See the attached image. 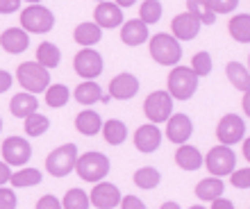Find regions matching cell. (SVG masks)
<instances>
[{
  "instance_id": "1",
  "label": "cell",
  "mask_w": 250,
  "mask_h": 209,
  "mask_svg": "<svg viewBox=\"0 0 250 209\" xmlns=\"http://www.w3.org/2000/svg\"><path fill=\"white\" fill-rule=\"evenodd\" d=\"M75 170L78 175L86 182H100L103 177L109 173V159H107L103 152H84L82 157H78L75 162Z\"/></svg>"
},
{
  "instance_id": "2",
  "label": "cell",
  "mask_w": 250,
  "mask_h": 209,
  "mask_svg": "<svg viewBox=\"0 0 250 209\" xmlns=\"http://www.w3.org/2000/svg\"><path fill=\"white\" fill-rule=\"evenodd\" d=\"M198 89V78L189 66H178L168 75V96L178 100H189Z\"/></svg>"
},
{
  "instance_id": "3",
  "label": "cell",
  "mask_w": 250,
  "mask_h": 209,
  "mask_svg": "<svg viewBox=\"0 0 250 209\" xmlns=\"http://www.w3.org/2000/svg\"><path fill=\"white\" fill-rule=\"evenodd\" d=\"M150 55L162 66H173L182 59V46L171 34H155L150 39Z\"/></svg>"
},
{
  "instance_id": "4",
  "label": "cell",
  "mask_w": 250,
  "mask_h": 209,
  "mask_svg": "<svg viewBox=\"0 0 250 209\" xmlns=\"http://www.w3.org/2000/svg\"><path fill=\"white\" fill-rule=\"evenodd\" d=\"M75 162H78V146L66 144V146H60L57 150H53L46 157V168L50 175L64 177L71 170H75Z\"/></svg>"
},
{
  "instance_id": "5",
  "label": "cell",
  "mask_w": 250,
  "mask_h": 209,
  "mask_svg": "<svg viewBox=\"0 0 250 209\" xmlns=\"http://www.w3.org/2000/svg\"><path fill=\"white\" fill-rule=\"evenodd\" d=\"M16 78H19L21 86L27 89L30 93H41L46 91L48 84H50V75L43 66H39L37 62H25V64L19 66L16 71Z\"/></svg>"
},
{
  "instance_id": "6",
  "label": "cell",
  "mask_w": 250,
  "mask_h": 209,
  "mask_svg": "<svg viewBox=\"0 0 250 209\" xmlns=\"http://www.w3.org/2000/svg\"><path fill=\"white\" fill-rule=\"evenodd\" d=\"M21 25L25 27V32L43 34V32H50V30H53L55 16L50 9H46V7L32 5L21 14Z\"/></svg>"
},
{
  "instance_id": "7",
  "label": "cell",
  "mask_w": 250,
  "mask_h": 209,
  "mask_svg": "<svg viewBox=\"0 0 250 209\" xmlns=\"http://www.w3.org/2000/svg\"><path fill=\"white\" fill-rule=\"evenodd\" d=\"M207 170L211 173V177H223V175H230L234 164H237V155L232 152V148L228 146H214L209 152H207Z\"/></svg>"
},
{
  "instance_id": "8",
  "label": "cell",
  "mask_w": 250,
  "mask_h": 209,
  "mask_svg": "<svg viewBox=\"0 0 250 209\" xmlns=\"http://www.w3.org/2000/svg\"><path fill=\"white\" fill-rule=\"evenodd\" d=\"M144 111L152 125L164 123V121H168L173 114V98L166 91H152L150 96L146 98Z\"/></svg>"
},
{
  "instance_id": "9",
  "label": "cell",
  "mask_w": 250,
  "mask_h": 209,
  "mask_svg": "<svg viewBox=\"0 0 250 209\" xmlns=\"http://www.w3.org/2000/svg\"><path fill=\"white\" fill-rule=\"evenodd\" d=\"M246 134V123H244V118L241 116H234V114H228V116L221 118V123H218L216 127V137L218 141L223 146H234L239 144L241 139H244Z\"/></svg>"
},
{
  "instance_id": "10",
  "label": "cell",
  "mask_w": 250,
  "mask_h": 209,
  "mask_svg": "<svg viewBox=\"0 0 250 209\" xmlns=\"http://www.w3.org/2000/svg\"><path fill=\"white\" fill-rule=\"evenodd\" d=\"M73 64H75L78 75L84 80H93L103 73V57H100V52L93 50V48H82V50L75 55V62H73Z\"/></svg>"
},
{
  "instance_id": "11",
  "label": "cell",
  "mask_w": 250,
  "mask_h": 209,
  "mask_svg": "<svg viewBox=\"0 0 250 209\" xmlns=\"http://www.w3.org/2000/svg\"><path fill=\"white\" fill-rule=\"evenodd\" d=\"M2 157H5L7 166L9 164L12 166H23L32 157V148H30V144L23 137H9L2 144Z\"/></svg>"
},
{
  "instance_id": "12",
  "label": "cell",
  "mask_w": 250,
  "mask_h": 209,
  "mask_svg": "<svg viewBox=\"0 0 250 209\" xmlns=\"http://www.w3.org/2000/svg\"><path fill=\"white\" fill-rule=\"evenodd\" d=\"M89 203H93V207L98 209H112L119 207L121 203V191L109 182H98L93 187L91 196H89Z\"/></svg>"
},
{
  "instance_id": "13",
  "label": "cell",
  "mask_w": 250,
  "mask_h": 209,
  "mask_svg": "<svg viewBox=\"0 0 250 209\" xmlns=\"http://www.w3.org/2000/svg\"><path fill=\"white\" fill-rule=\"evenodd\" d=\"M193 132V125H191V118L187 114H171L168 118V125H166V137L173 144H187Z\"/></svg>"
},
{
  "instance_id": "14",
  "label": "cell",
  "mask_w": 250,
  "mask_h": 209,
  "mask_svg": "<svg viewBox=\"0 0 250 209\" xmlns=\"http://www.w3.org/2000/svg\"><path fill=\"white\" fill-rule=\"evenodd\" d=\"M171 30H173V39H180V41H191L196 39L198 32H200V21L196 16H191L189 12L187 14H178L171 23Z\"/></svg>"
},
{
  "instance_id": "15",
  "label": "cell",
  "mask_w": 250,
  "mask_h": 209,
  "mask_svg": "<svg viewBox=\"0 0 250 209\" xmlns=\"http://www.w3.org/2000/svg\"><path fill=\"white\" fill-rule=\"evenodd\" d=\"M159 144H162V132H159L157 125H141L137 132H134V146H137V150L141 152H155L159 148Z\"/></svg>"
},
{
  "instance_id": "16",
  "label": "cell",
  "mask_w": 250,
  "mask_h": 209,
  "mask_svg": "<svg viewBox=\"0 0 250 209\" xmlns=\"http://www.w3.org/2000/svg\"><path fill=\"white\" fill-rule=\"evenodd\" d=\"M137 91H139V80L134 75H130V73L116 75L112 80V84H109V96L119 100H130Z\"/></svg>"
},
{
  "instance_id": "17",
  "label": "cell",
  "mask_w": 250,
  "mask_h": 209,
  "mask_svg": "<svg viewBox=\"0 0 250 209\" xmlns=\"http://www.w3.org/2000/svg\"><path fill=\"white\" fill-rule=\"evenodd\" d=\"M123 23V12H121V7H116L114 2H100L96 7V25L98 27H107V30H112V27L121 25Z\"/></svg>"
},
{
  "instance_id": "18",
  "label": "cell",
  "mask_w": 250,
  "mask_h": 209,
  "mask_svg": "<svg viewBox=\"0 0 250 209\" xmlns=\"http://www.w3.org/2000/svg\"><path fill=\"white\" fill-rule=\"evenodd\" d=\"M27 32L25 30H21V27H9L5 32L0 34V46L5 48L7 52H12V55H19V52L27 50Z\"/></svg>"
},
{
  "instance_id": "19",
  "label": "cell",
  "mask_w": 250,
  "mask_h": 209,
  "mask_svg": "<svg viewBox=\"0 0 250 209\" xmlns=\"http://www.w3.org/2000/svg\"><path fill=\"white\" fill-rule=\"evenodd\" d=\"M146 39H148V25L141 23L139 19L127 21L121 30V41L125 46H141Z\"/></svg>"
},
{
  "instance_id": "20",
  "label": "cell",
  "mask_w": 250,
  "mask_h": 209,
  "mask_svg": "<svg viewBox=\"0 0 250 209\" xmlns=\"http://www.w3.org/2000/svg\"><path fill=\"white\" fill-rule=\"evenodd\" d=\"M39 107V100L32 98V93H16L12 100H9V111L19 118H27L30 114H34Z\"/></svg>"
},
{
  "instance_id": "21",
  "label": "cell",
  "mask_w": 250,
  "mask_h": 209,
  "mask_svg": "<svg viewBox=\"0 0 250 209\" xmlns=\"http://www.w3.org/2000/svg\"><path fill=\"white\" fill-rule=\"evenodd\" d=\"M175 162H178L180 168H185V170H198L200 164H203V155H200V150H198L196 146L182 144V148L175 152Z\"/></svg>"
},
{
  "instance_id": "22",
  "label": "cell",
  "mask_w": 250,
  "mask_h": 209,
  "mask_svg": "<svg viewBox=\"0 0 250 209\" xmlns=\"http://www.w3.org/2000/svg\"><path fill=\"white\" fill-rule=\"evenodd\" d=\"M75 127H78L80 134H84V137H93V134H98L100 127H103V121L96 111L86 109V111H80L78 118H75Z\"/></svg>"
},
{
  "instance_id": "23",
  "label": "cell",
  "mask_w": 250,
  "mask_h": 209,
  "mask_svg": "<svg viewBox=\"0 0 250 209\" xmlns=\"http://www.w3.org/2000/svg\"><path fill=\"white\" fill-rule=\"evenodd\" d=\"M225 73H228V78H230V82H232L234 89H239V91H244V93L250 91V73L244 64L230 62V64L225 66Z\"/></svg>"
},
{
  "instance_id": "24",
  "label": "cell",
  "mask_w": 250,
  "mask_h": 209,
  "mask_svg": "<svg viewBox=\"0 0 250 209\" xmlns=\"http://www.w3.org/2000/svg\"><path fill=\"white\" fill-rule=\"evenodd\" d=\"M223 182H221V177H207V180H203V182H198L196 187V196L200 198V200H216V198L223 196Z\"/></svg>"
},
{
  "instance_id": "25",
  "label": "cell",
  "mask_w": 250,
  "mask_h": 209,
  "mask_svg": "<svg viewBox=\"0 0 250 209\" xmlns=\"http://www.w3.org/2000/svg\"><path fill=\"white\" fill-rule=\"evenodd\" d=\"M62 59V52L60 48L55 46V43H50V41H43L39 46V50H37V64L43 66V68H55V66L60 64Z\"/></svg>"
},
{
  "instance_id": "26",
  "label": "cell",
  "mask_w": 250,
  "mask_h": 209,
  "mask_svg": "<svg viewBox=\"0 0 250 209\" xmlns=\"http://www.w3.org/2000/svg\"><path fill=\"white\" fill-rule=\"evenodd\" d=\"M100 130H103V137H105V141L109 146H121L125 139H127V127H125V123L116 121V118L107 121Z\"/></svg>"
},
{
  "instance_id": "27",
  "label": "cell",
  "mask_w": 250,
  "mask_h": 209,
  "mask_svg": "<svg viewBox=\"0 0 250 209\" xmlns=\"http://www.w3.org/2000/svg\"><path fill=\"white\" fill-rule=\"evenodd\" d=\"M100 27L96 25V23H80L78 27H75V41H78L80 46H84V48H89V46H93V43H98L100 41Z\"/></svg>"
},
{
  "instance_id": "28",
  "label": "cell",
  "mask_w": 250,
  "mask_h": 209,
  "mask_svg": "<svg viewBox=\"0 0 250 209\" xmlns=\"http://www.w3.org/2000/svg\"><path fill=\"white\" fill-rule=\"evenodd\" d=\"M187 7H189V14L196 16L200 21V25H214L216 21V14L209 9V0H187Z\"/></svg>"
},
{
  "instance_id": "29",
  "label": "cell",
  "mask_w": 250,
  "mask_h": 209,
  "mask_svg": "<svg viewBox=\"0 0 250 209\" xmlns=\"http://www.w3.org/2000/svg\"><path fill=\"white\" fill-rule=\"evenodd\" d=\"M100 98H103V89H100L96 82H91V80L82 82V84L75 89V100L82 104H93V103H98Z\"/></svg>"
},
{
  "instance_id": "30",
  "label": "cell",
  "mask_w": 250,
  "mask_h": 209,
  "mask_svg": "<svg viewBox=\"0 0 250 209\" xmlns=\"http://www.w3.org/2000/svg\"><path fill=\"white\" fill-rule=\"evenodd\" d=\"M230 34L232 39H237L239 43H248L250 41V16L248 14H239L230 21Z\"/></svg>"
},
{
  "instance_id": "31",
  "label": "cell",
  "mask_w": 250,
  "mask_h": 209,
  "mask_svg": "<svg viewBox=\"0 0 250 209\" xmlns=\"http://www.w3.org/2000/svg\"><path fill=\"white\" fill-rule=\"evenodd\" d=\"M159 182H162V175H159V170L152 168V166L139 168L137 173H134V184H137L139 189H155Z\"/></svg>"
},
{
  "instance_id": "32",
  "label": "cell",
  "mask_w": 250,
  "mask_h": 209,
  "mask_svg": "<svg viewBox=\"0 0 250 209\" xmlns=\"http://www.w3.org/2000/svg\"><path fill=\"white\" fill-rule=\"evenodd\" d=\"M9 182H12V187H16V189H23V187H34V184L41 182V170H37V168H23V170H19V173H14V175L9 177Z\"/></svg>"
},
{
  "instance_id": "33",
  "label": "cell",
  "mask_w": 250,
  "mask_h": 209,
  "mask_svg": "<svg viewBox=\"0 0 250 209\" xmlns=\"http://www.w3.org/2000/svg\"><path fill=\"white\" fill-rule=\"evenodd\" d=\"M139 14H141V23L150 25V23H157L162 19V2L159 0H144L141 7H139Z\"/></svg>"
},
{
  "instance_id": "34",
  "label": "cell",
  "mask_w": 250,
  "mask_h": 209,
  "mask_svg": "<svg viewBox=\"0 0 250 209\" xmlns=\"http://www.w3.org/2000/svg\"><path fill=\"white\" fill-rule=\"evenodd\" d=\"M62 209H89V196L82 189H68L62 200Z\"/></svg>"
},
{
  "instance_id": "35",
  "label": "cell",
  "mask_w": 250,
  "mask_h": 209,
  "mask_svg": "<svg viewBox=\"0 0 250 209\" xmlns=\"http://www.w3.org/2000/svg\"><path fill=\"white\" fill-rule=\"evenodd\" d=\"M71 98V93H68V86L64 84H53L46 89V104L48 107H64Z\"/></svg>"
},
{
  "instance_id": "36",
  "label": "cell",
  "mask_w": 250,
  "mask_h": 209,
  "mask_svg": "<svg viewBox=\"0 0 250 209\" xmlns=\"http://www.w3.org/2000/svg\"><path fill=\"white\" fill-rule=\"evenodd\" d=\"M50 127V121H48V116H43V114H30V116L25 118V132L30 134V137H41L43 132Z\"/></svg>"
},
{
  "instance_id": "37",
  "label": "cell",
  "mask_w": 250,
  "mask_h": 209,
  "mask_svg": "<svg viewBox=\"0 0 250 209\" xmlns=\"http://www.w3.org/2000/svg\"><path fill=\"white\" fill-rule=\"evenodd\" d=\"M211 66H214V62H211L209 52H198V55H193V59H191V71L196 73V78L209 75Z\"/></svg>"
},
{
  "instance_id": "38",
  "label": "cell",
  "mask_w": 250,
  "mask_h": 209,
  "mask_svg": "<svg viewBox=\"0 0 250 209\" xmlns=\"http://www.w3.org/2000/svg\"><path fill=\"white\" fill-rule=\"evenodd\" d=\"M237 5L239 0H209V9L214 14H230Z\"/></svg>"
},
{
  "instance_id": "39",
  "label": "cell",
  "mask_w": 250,
  "mask_h": 209,
  "mask_svg": "<svg viewBox=\"0 0 250 209\" xmlns=\"http://www.w3.org/2000/svg\"><path fill=\"white\" fill-rule=\"evenodd\" d=\"M232 184L237 189H250V168H241L232 173Z\"/></svg>"
},
{
  "instance_id": "40",
  "label": "cell",
  "mask_w": 250,
  "mask_h": 209,
  "mask_svg": "<svg viewBox=\"0 0 250 209\" xmlns=\"http://www.w3.org/2000/svg\"><path fill=\"white\" fill-rule=\"evenodd\" d=\"M0 209H16V196L12 189H0Z\"/></svg>"
},
{
  "instance_id": "41",
  "label": "cell",
  "mask_w": 250,
  "mask_h": 209,
  "mask_svg": "<svg viewBox=\"0 0 250 209\" xmlns=\"http://www.w3.org/2000/svg\"><path fill=\"white\" fill-rule=\"evenodd\" d=\"M119 205H121V209H148L137 196H125V198H121Z\"/></svg>"
},
{
  "instance_id": "42",
  "label": "cell",
  "mask_w": 250,
  "mask_h": 209,
  "mask_svg": "<svg viewBox=\"0 0 250 209\" xmlns=\"http://www.w3.org/2000/svg\"><path fill=\"white\" fill-rule=\"evenodd\" d=\"M37 209H62V203L55 196H43L37 203Z\"/></svg>"
},
{
  "instance_id": "43",
  "label": "cell",
  "mask_w": 250,
  "mask_h": 209,
  "mask_svg": "<svg viewBox=\"0 0 250 209\" xmlns=\"http://www.w3.org/2000/svg\"><path fill=\"white\" fill-rule=\"evenodd\" d=\"M21 7V0H0V14H14Z\"/></svg>"
},
{
  "instance_id": "44",
  "label": "cell",
  "mask_w": 250,
  "mask_h": 209,
  "mask_svg": "<svg viewBox=\"0 0 250 209\" xmlns=\"http://www.w3.org/2000/svg\"><path fill=\"white\" fill-rule=\"evenodd\" d=\"M12 82H14V78L9 75L7 71H0V93H5L9 86H12Z\"/></svg>"
},
{
  "instance_id": "45",
  "label": "cell",
  "mask_w": 250,
  "mask_h": 209,
  "mask_svg": "<svg viewBox=\"0 0 250 209\" xmlns=\"http://www.w3.org/2000/svg\"><path fill=\"white\" fill-rule=\"evenodd\" d=\"M9 177H12V170H9V166H7L5 162H0V187L9 182Z\"/></svg>"
},
{
  "instance_id": "46",
  "label": "cell",
  "mask_w": 250,
  "mask_h": 209,
  "mask_svg": "<svg viewBox=\"0 0 250 209\" xmlns=\"http://www.w3.org/2000/svg\"><path fill=\"white\" fill-rule=\"evenodd\" d=\"M211 209H234L232 200H225V198H216V200H211Z\"/></svg>"
},
{
  "instance_id": "47",
  "label": "cell",
  "mask_w": 250,
  "mask_h": 209,
  "mask_svg": "<svg viewBox=\"0 0 250 209\" xmlns=\"http://www.w3.org/2000/svg\"><path fill=\"white\" fill-rule=\"evenodd\" d=\"M134 2H137V0H116L114 5H116V7H132Z\"/></svg>"
},
{
  "instance_id": "48",
  "label": "cell",
  "mask_w": 250,
  "mask_h": 209,
  "mask_svg": "<svg viewBox=\"0 0 250 209\" xmlns=\"http://www.w3.org/2000/svg\"><path fill=\"white\" fill-rule=\"evenodd\" d=\"M159 209H182V207H180L178 203H173V200H171V203H164V205H162V207H159Z\"/></svg>"
},
{
  "instance_id": "49",
  "label": "cell",
  "mask_w": 250,
  "mask_h": 209,
  "mask_svg": "<svg viewBox=\"0 0 250 209\" xmlns=\"http://www.w3.org/2000/svg\"><path fill=\"white\" fill-rule=\"evenodd\" d=\"M244 157L246 159H250V139L248 141H244Z\"/></svg>"
},
{
  "instance_id": "50",
  "label": "cell",
  "mask_w": 250,
  "mask_h": 209,
  "mask_svg": "<svg viewBox=\"0 0 250 209\" xmlns=\"http://www.w3.org/2000/svg\"><path fill=\"white\" fill-rule=\"evenodd\" d=\"M27 2H41V0H27Z\"/></svg>"
},
{
  "instance_id": "51",
  "label": "cell",
  "mask_w": 250,
  "mask_h": 209,
  "mask_svg": "<svg viewBox=\"0 0 250 209\" xmlns=\"http://www.w3.org/2000/svg\"><path fill=\"white\" fill-rule=\"evenodd\" d=\"M191 209H205V207H198V205H196V207H191Z\"/></svg>"
},
{
  "instance_id": "52",
  "label": "cell",
  "mask_w": 250,
  "mask_h": 209,
  "mask_svg": "<svg viewBox=\"0 0 250 209\" xmlns=\"http://www.w3.org/2000/svg\"><path fill=\"white\" fill-rule=\"evenodd\" d=\"M0 130H2V118H0Z\"/></svg>"
},
{
  "instance_id": "53",
  "label": "cell",
  "mask_w": 250,
  "mask_h": 209,
  "mask_svg": "<svg viewBox=\"0 0 250 209\" xmlns=\"http://www.w3.org/2000/svg\"><path fill=\"white\" fill-rule=\"evenodd\" d=\"M98 2H105V0H98Z\"/></svg>"
}]
</instances>
